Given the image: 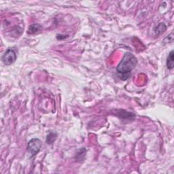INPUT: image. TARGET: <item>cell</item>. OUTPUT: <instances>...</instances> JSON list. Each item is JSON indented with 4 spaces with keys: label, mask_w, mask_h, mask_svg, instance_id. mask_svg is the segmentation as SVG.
<instances>
[{
    "label": "cell",
    "mask_w": 174,
    "mask_h": 174,
    "mask_svg": "<svg viewBox=\"0 0 174 174\" xmlns=\"http://www.w3.org/2000/svg\"><path fill=\"white\" fill-rule=\"evenodd\" d=\"M17 58L16 52L12 48H8L5 52L4 55L2 57V63L5 65H10L15 62Z\"/></svg>",
    "instance_id": "3"
},
{
    "label": "cell",
    "mask_w": 174,
    "mask_h": 174,
    "mask_svg": "<svg viewBox=\"0 0 174 174\" xmlns=\"http://www.w3.org/2000/svg\"><path fill=\"white\" fill-rule=\"evenodd\" d=\"M166 29H167V27H166L165 24L163 23H160L159 25H158L156 28H155V33L156 34H161L162 33L165 31Z\"/></svg>",
    "instance_id": "7"
},
{
    "label": "cell",
    "mask_w": 174,
    "mask_h": 174,
    "mask_svg": "<svg viewBox=\"0 0 174 174\" xmlns=\"http://www.w3.org/2000/svg\"><path fill=\"white\" fill-rule=\"evenodd\" d=\"M41 25L38 24H33L31 25H30L29 27L28 31H27V33L29 34H34L36 33L37 31H39V30L41 29Z\"/></svg>",
    "instance_id": "6"
},
{
    "label": "cell",
    "mask_w": 174,
    "mask_h": 174,
    "mask_svg": "<svg viewBox=\"0 0 174 174\" xmlns=\"http://www.w3.org/2000/svg\"><path fill=\"white\" fill-rule=\"evenodd\" d=\"M173 50H171L170 53L169 54V56L167 59V67L169 69L171 70L174 67V56H173Z\"/></svg>",
    "instance_id": "4"
},
{
    "label": "cell",
    "mask_w": 174,
    "mask_h": 174,
    "mask_svg": "<svg viewBox=\"0 0 174 174\" xmlns=\"http://www.w3.org/2000/svg\"><path fill=\"white\" fill-rule=\"evenodd\" d=\"M42 143L40 140L34 138L30 140L27 144V151L31 156H35L40 152Z\"/></svg>",
    "instance_id": "2"
},
{
    "label": "cell",
    "mask_w": 174,
    "mask_h": 174,
    "mask_svg": "<svg viewBox=\"0 0 174 174\" xmlns=\"http://www.w3.org/2000/svg\"><path fill=\"white\" fill-rule=\"evenodd\" d=\"M57 138V134L56 133L54 132H50L46 137V143L48 144H52L53 143Z\"/></svg>",
    "instance_id": "5"
},
{
    "label": "cell",
    "mask_w": 174,
    "mask_h": 174,
    "mask_svg": "<svg viewBox=\"0 0 174 174\" xmlns=\"http://www.w3.org/2000/svg\"><path fill=\"white\" fill-rule=\"evenodd\" d=\"M137 64V59L132 53L127 52L123 56L121 61L116 67V71L120 74L122 80H127L129 78L130 72Z\"/></svg>",
    "instance_id": "1"
}]
</instances>
